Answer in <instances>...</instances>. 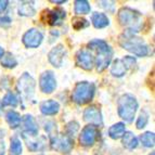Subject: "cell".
<instances>
[{"label":"cell","mask_w":155,"mask_h":155,"mask_svg":"<svg viewBox=\"0 0 155 155\" xmlns=\"http://www.w3.org/2000/svg\"><path fill=\"white\" fill-rule=\"evenodd\" d=\"M150 155H155V153H154V152H152V153H151Z\"/></svg>","instance_id":"37"},{"label":"cell","mask_w":155,"mask_h":155,"mask_svg":"<svg viewBox=\"0 0 155 155\" xmlns=\"http://www.w3.org/2000/svg\"><path fill=\"white\" fill-rule=\"evenodd\" d=\"M119 45L137 57H145L147 54V46L142 38L136 37L129 31L119 37Z\"/></svg>","instance_id":"2"},{"label":"cell","mask_w":155,"mask_h":155,"mask_svg":"<svg viewBox=\"0 0 155 155\" xmlns=\"http://www.w3.org/2000/svg\"><path fill=\"white\" fill-rule=\"evenodd\" d=\"M123 144L128 150H134L138 147V139L132 132H125L123 136Z\"/></svg>","instance_id":"18"},{"label":"cell","mask_w":155,"mask_h":155,"mask_svg":"<svg viewBox=\"0 0 155 155\" xmlns=\"http://www.w3.org/2000/svg\"><path fill=\"white\" fill-rule=\"evenodd\" d=\"M127 68L125 67L124 63H123L122 60L116 59L114 61L113 65H112L111 73L113 74V76H116V77H122L126 74Z\"/></svg>","instance_id":"22"},{"label":"cell","mask_w":155,"mask_h":155,"mask_svg":"<svg viewBox=\"0 0 155 155\" xmlns=\"http://www.w3.org/2000/svg\"><path fill=\"white\" fill-rule=\"evenodd\" d=\"M8 1L7 0H0V13L3 12V11L7 9V7H8Z\"/></svg>","instance_id":"33"},{"label":"cell","mask_w":155,"mask_h":155,"mask_svg":"<svg viewBox=\"0 0 155 155\" xmlns=\"http://www.w3.org/2000/svg\"><path fill=\"white\" fill-rule=\"evenodd\" d=\"M117 107H118L119 116L122 117L125 122L131 123L134 115H136V112H137L138 102L132 94L126 93L119 98Z\"/></svg>","instance_id":"4"},{"label":"cell","mask_w":155,"mask_h":155,"mask_svg":"<svg viewBox=\"0 0 155 155\" xmlns=\"http://www.w3.org/2000/svg\"><path fill=\"white\" fill-rule=\"evenodd\" d=\"M125 134V124L124 123H116L109 129V136L112 139H118L123 137Z\"/></svg>","instance_id":"21"},{"label":"cell","mask_w":155,"mask_h":155,"mask_svg":"<svg viewBox=\"0 0 155 155\" xmlns=\"http://www.w3.org/2000/svg\"><path fill=\"white\" fill-rule=\"evenodd\" d=\"M94 90L96 89H94V85L92 83H88V81L78 83L72 93V99L75 103L84 105L92 100L93 96H94Z\"/></svg>","instance_id":"5"},{"label":"cell","mask_w":155,"mask_h":155,"mask_svg":"<svg viewBox=\"0 0 155 155\" xmlns=\"http://www.w3.org/2000/svg\"><path fill=\"white\" fill-rule=\"evenodd\" d=\"M11 155H20L22 153V144L21 141L18 138L11 139V147H10Z\"/></svg>","instance_id":"27"},{"label":"cell","mask_w":155,"mask_h":155,"mask_svg":"<svg viewBox=\"0 0 155 155\" xmlns=\"http://www.w3.org/2000/svg\"><path fill=\"white\" fill-rule=\"evenodd\" d=\"M74 140L67 134H61V136H55L51 139V147L57 151L63 153H68L72 150Z\"/></svg>","instance_id":"7"},{"label":"cell","mask_w":155,"mask_h":155,"mask_svg":"<svg viewBox=\"0 0 155 155\" xmlns=\"http://www.w3.org/2000/svg\"><path fill=\"white\" fill-rule=\"evenodd\" d=\"M72 25H73V27H74V29H76V31H79V29L87 27V26L89 25V23L87 22V20H85V18H74L72 20Z\"/></svg>","instance_id":"29"},{"label":"cell","mask_w":155,"mask_h":155,"mask_svg":"<svg viewBox=\"0 0 155 155\" xmlns=\"http://www.w3.org/2000/svg\"><path fill=\"white\" fill-rule=\"evenodd\" d=\"M65 11L62 9L55 10H45L42 12V21L50 25H60L65 18Z\"/></svg>","instance_id":"9"},{"label":"cell","mask_w":155,"mask_h":155,"mask_svg":"<svg viewBox=\"0 0 155 155\" xmlns=\"http://www.w3.org/2000/svg\"><path fill=\"white\" fill-rule=\"evenodd\" d=\"M122 61L126 68H132V67H134V65H136V59L132 57H125Z\"/></svg>","instance_id":"31"},{"label":"cell","mask_w":155,"mask_h":155,"mask_svg":"<svg viewBox=\"0 0 155 155\" xmlns=\"http://www.w3.org/2000/svg\"><path fill=\"white\" fill-rule=\"evenodd\" d=\"M90 12V5L86 0H76L75 13L76 14H87Z\"/></svg>","instance_id":"24"},{"label":"cell","mask_w":155,"mask_h":155,"mask_svg":"<svg viewBox=\"0 0 155 155\" xmlns=\"http://www.w3.org/2000/svg\"><path fill=\"white\" fill-rule=\"evenodd\" d=\"M5 142H2V141H0V155H5Z\"/></svg>","instance_id":"34"},{"label":"cell","mask_w":155,"mask_h":155,"mask_svg":"<svg viewBox=\"0 0 155 155\" xmlns=\"http://www.w3.org/2000/svg\"><path fill=\"white\" fill-rule=\"evenodd\" d=\"M36 10L34 8L33 2H29V1H22L18 5V13L20 15L24 16H33L35 14Z\"/></svg>","instance_id":"19"},{"label":"cell","mask_w":155,"mask_h":155,"mask_svg":"<svg viewBox=\"0 0 155 155\" xmlns=\"http://www.w3.org/2000/svg\"><path fill=\"white\" fill-rule=\"evenodd\" d=\"M65 54H66V50H65L63 45H58L55 46L51 51L49 52V61L53 66L60 67L62 65L63 59H64Z\"/></svg>","instance_id":"14"},{"label":"cell","mask_w":155,"mask_h":155,"mask_svg":"<svg viewBox=\"0 0 155 155\" xmlns=\"http://www.w3.org/2000/svg\"><path fill=\"white\" fill-rule=\"evenodd\" d=\"M147 120H149V114L147 112H142L140 114V116L138 117L137 124H136L138 129H142L143 127H145V125L147 124Z\"/></svg>","instance_id":"30"},{"label":"cell","mask_w":155,"mask_h":155,"mask_svg":"<svg viewBox=\"0 0 155 155\" xmlns=\"http://www.w3.org/2000/svg\"><path fill=\"white\" fill-rule=\"evenodd\" d=\"M98 137L99 130L97 129V127L92 126V125H88L81 130V134H80L79 137L80 144L84 145V147H90L96 142Z\"/></svg>","instance_id":"8"},{"label":"cell","mask_w":155,"mask_h":155,"mask_svg":"<svg viewBox=\"0 0 155 155\" xmlns=\"http://www.w3.org/2000/svg\"><path fill=\"white\" fill-rule=\"evenodd\" d=\"M11 23V18L9 16H0V26H8Z\"/></svg>","instance_id":"32"},{"label":"cell","mask_w":155,"mask_h":155,"mask_svg":"<svg viewBox=\"0 0 155 155\" xmlns=\"http://www.w3.org/2000/svg\"><path fill=\"white\" fill-rule=\"evenodd\" d=\"M2 104H3V105L16 106V105H18V99H16V97L14 96L11 91H9V92H7V94L3 97Z\"/></svg>","instance_id":"28"},{"label":"cell","mask_w":155,"mask_h":155,"mask_svg":"<svg viewBox=\"0 0 155 155\" xmlns=\"http://www.w3.org/2000/svg\"><path fill=\"white\" fill-rule=\"evenodd\" d=\"M44 36L36 28H31L28 31H26L23 36V42L28 48H37L41 44Z\"/></svg>","instance_id":"11"},{"label":"cell","mask_w":155,"mask_h":155,"mask_svg":"<svg viewBox=\"0 0 155 155\" xmlns=\"http://www.w3.org/2000/svg\"><path fill=\"white\" fill-rule=\"evenodd\" d=\"M1 64L3 67H7V68H12V67H15L18 62H16L15 58L11 54L10 52H7L3 54V58L1 60Z\"/></svg>","instance_id":"26"},{"label":"cell","mask_w":155,"mask_h":155,"mask_svg":"<svg viewBox=\"0 0 155 155\" xmlns=\"http://www.w3.org/2000/svg\"><path fill=\"white\" fill-rule=\"evenodd\" d=\"M76 63L86 71H91L93 67V57L87 50H79L76 54Z\"/></svg>","instance_id":"13"},{"label":"cell","mask_w":155,"mask_h":155,"mask_svg":"<svg viewBox=\"0 0 155 155\" xmlns=\"http://www.w3.org/2000/svg\"><path fill=\"white\" fill-rule=\"evenodd\" d=\"M39 86L41 89L42 92L45 93H51L57 87V81L53 73L51 71H47V72L42 73L40 76V80H39Z\"/></svg>","instance_id":"10"},{"label":"cell","mask_w":155,"mask_h":155,"mask_svg":"<svg viewBox=\"0 0 155 155\" xmlns=\"http://www.w3.org/2000/svg\"><path fill=\"white\" fill-rule=\"evenodd\" d=\"M60 110V104L54 100H47L40 104V111L45 115H55Z\"/></svg>","instance_id":"15"},{"label":"cell","mask_w":155,"mask_h":155,"mask_svg":"<svg viewBox=\"0 0 155 155\" xmlns=\"http://www.w3.org/2000/svg\"><path fill=\"white\" fill-rule=\"evenodd\" d=\"M36 137V136H35ZM34 137V138H35ZM24 139L26 140V143H27V147L31 151H38L41 150L42 147H45V138L44 137H39V138H35V139H27V138L24 137Z\"/></svg>","instance_id":"20"},{"label":"cell","mask_w":155,"mask_h":155,"mask_svg":"<svg viewBox=\"0 0 155 155\" xmlns=\"http://www.w3.org/2000/svg\"><path fill=\"white\" fill-rule=\"evenodd\" d=\"M91 21H92L93 26L96 28H103L110 24V21L107 16L104 14V13H99L94 12L92 14V18H91Z\"/></svg>","instance_id":"16"},{"label":"cell","mask_w":155,"mask_h":155,"mask_svg":"<svg viewBox=\"0 0 155 155\" xmlns=\"http://www.w3.org/2000/svg\"><path fill=\"white\" fill-rule=\"evenodd\" d=\"M140 139H141V142H142V144L144 145V147H153L155 144V134H153V132H144L143 134H141V137H140Z\"/></svg>","instance_id":"25"},{"label":"cell","mask_w":155,"mask_h":155,"mask_svg":"<svg viewBox=\"0 0 155 155\" xmlns=\"http://www.w3.org/2000/svg\"><path fill=\"white\" fill-rule=\"evenodd\" d=\"M88 47L91 50L97 52V70L102 72L107 67L113 57V51L111 47L103 40L94 39L88 44Z\"/></svg>","instance_id":"1"},{"label":"cell","mask_w":155,"mask_h":155,"mask_svg":"<svg viewBox=\"0 0 155 155\" xmlns=\"http://www.w3.org/2000/svg\"><path fill=\"white\" fill-rule=\"evenodd\" d=\"M35 80L28 73H24L18 81V90L24 99H31L35 92Z\"/></svg>","instance_id":"6"},{"label":"cell","mask_w":155,"mask_h":155,"mask_svg":"<svg viewBox=\"0 0 155 155\" xmlns=\"http://www.w3.org/2000/svg\"><path fill=\"white\" fill-rule=\"evenodd\" d=\"M84 119L87 123L92 124V126H101L102 125V115L100 109L96 105H90L85 110Z\"/></svg>","instance_id":"12"},{"label":"cell","mask_w":155,"mask_h":155,"mask_svg":"<svg viewBox=\"0 0 155 155\" xmlns=\"http://www.w3.org/2000/svg\"><path fill=\"white\" fill-rule=\"evenodd\" d=\"M23 124L25 130L29 134H38V126L31 115H25L23 118Z\"/></svg>","instance_id":"17"},{"label":"cell","mask_w":155,"mask_h":155,"mask_svg":"<svg viewBox=\"0 0 155 155\" xmlns=\"http://www.w3.org/2000/svg\"><path fill=\"white\" fill-rule=\"evenodd\" d=\"M5 119H7V122L10 125L11 128H16V127L20 126V123H21L20 114L14 111H9L5 115Z\"/></svg>","instance_id":"23"},{"label":"cell","mask_w":155,"mask_h":155,"mask_svg":"<svg viewBox=\"0 0 155 155\" xmlns=\"http://www.w3.org/2000/svg\"><path fill=\"white\" fill-rule=\"evenodd\" d=\"M118 21L122 26H125L128 31H139L142 26V16L138 11H134L130 8H122L118 11Z\"/></svg>","instance_id":"3"},{"label":"cell","mask_w":155,"mask_h":155,"mask_svg":"<svg viewBox=\"0 0 155 155\" xmlns=\"http://www.w3.org/2000/svg\"><path fill=\"white\" fill-rule=\"evenodd\" d=\"M3 54H5V51H3V49L0 47V58L1 57H3Z\"/></svg>","instance_id":"36"},{"label":"cell","mask_w":155,"mask_h":155,"mask_svg":"<svg viewBox=\"0 0 155 155\" xmlns=\"http://www.w3.org/2000/svg\"><path fill=\"white\" fill-rule=\"evenodd\" d=\"M51 2H53V3H64L65 2V0H52Z\"/></svg>","instance_id":"35"}]
</instances>
